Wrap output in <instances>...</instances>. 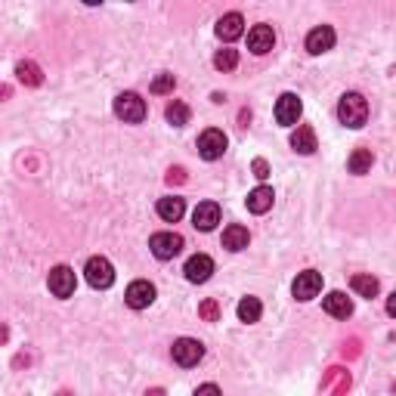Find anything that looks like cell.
I'll list each match as a JSON object with an SVG mask.
<instances>
[{
	"instance_id": "cell-1",
	"label": "cell",
	"mask_w": 396,
	"mask_h": 396,
	"mask_svg": "<svg viewBox=\"0 0 396 396\" xmlns=\"http://www.w3.org/2000/svg\"><path fill=\"white\" fill-rule=\"evenodd\" d=\"M338 118H340L344 127L359 130L362 124L369 121V103H366V96H362V93H344V96H340V103H338Z\"/></svg>"
},
{
	"instance_id": "cell-2",
	"label": "cell",
	"mask_w": 396,
	"mask_h": 396,
	"mask_svg": "<svg viewBox=\"0 0 396 396\" xmlns=\"http://www.w3.org/2000/svg\"><path fill=\"white\" fill-rule=\"evenodd\" d=\"M115 115L124 121V124H139L146 118V103L139 93H118L115 96Z\"/></svg>"
},
{
	"instance_id": "cell-3",
	"label": "cell",
	"mask_w": 396,
	"mask_h": 396,
	"mask_svg": "<svg viewBox=\"0 0 396 396\" xmlns=\"http://www.w3.org/2000/svg\"><path fill=\"white\" fill-rule=\"evenodd\" d=\"M170 356H174L177 366L192 369V366H198L201 356H205V344L196 338H180V340H174V347H170Z\"/></svg>"
},
{
	"instance_id": "cell-4",
	"label": "cell",
	"mask_w": 396,
	"mask_h": 396,
	"mask_svg": "<svg viewBox=\"0 0 396 396\" xmlns=\"http://www.w3.org/2000/svg\"><path fill=\"white\" fill-rule=\"evenodd\" d=\"M149 248L158 260H174L183 251V236L180 232H155L149 238Z\"/></svg>"
},
{
	"instance_id": "cell-5",
	"label": "cell",
	"mask_w": 396,
	"mask_h": 396,
	"mask_svg": "<svg viewBox=\"0 0 396 396\" xmlns=\"http://www.w3.org/2000/svg\"><path fill=\"white\" fill-rule=\"evenodd\" d=\"M226 146H229L226 134H223V130H217V127L205 130V134L198 136V155H201L205 161H217V158H223Z\"/></svg>"
},
{
	"instance_id": "cell-6",
	"label": "cell",
	"mask_w": 396,
	"mask_h": 396,
	"mask_svg": "<svg viewBox=\"0 0 396 396\" xmlns=\"http://www.w3.org/2000/svg\"><path fill=\"white\" fill-rule=\"evenodd\" d=\"M84 276H87V282L93 285V288H112L115 267L106 257H90L87 267H84Z\"/></svg>"
},
{
	"instance_id": "cell-7",
	"label": "cell",
	"mask_w": 396,
	"mask_h": 396,
	"mask_svg": "<svg viewBox=\"0 0 396 396\" xmlns=\"http://www.w3.org/2000/svg\"><path fill=\"white\" fill-rule=\"evenodd\" d=\"M46 285H50V291L56 294V298H72L75 294V285H77V279H75V269L72 267H65V263H62V267H53L50 269V279H46Z\"/></svg>"
},
{
	"instance_id": "cell-8",
	"label": "cell",
	"mask_w": 396,
	"mask_h": 396,
	"mask_svg": "<svg viewBox=\"0 0 396 396\" xmlns=\"http://www.w3.org/2000/svg\"><path fill=\"white\" fill-rule=\"evenodd\" d=\"M124 300H127L130 309H146L155 304V285L149 279H136V282L127 285V294H124Z\"/></svg>"
},
{
	"instance_id": "cell-9",
	"label": "cell",
	"mask_w": 396,
	"mask_h": 396,
	"mask_svg": "<svg viewBox=\"0 0 396 396\" xmlns=\"http://www.w3.org/2000/svg\"><path fill=\"white\" fill-rule=\"evenodd\" d=\"M300 112H304V106H300V96L298 93H282L276 103V121L282 124V127H294V124L300 121Z\"/></svg>"
},
{
	"instance_id": "cell-10",
	"label": "cell",
	"mask_w": 396,
	"mask_h": 396,
	"mask_svg": "<svg viewBox=\"0 0 396 396\" xmlns=\"http://www.w3.org/2000/svg\"><path fill=\"white\" fill-rule=\"evenodd\" d=\"M291 291H294V298L298 300H313L316 294L322 291V273H316V269H304V273H298Z\"/></svg>"
},
{
	"instance_id": "cell-11",
	"label": "cell",
	"mask_w": 396,
	"mask_h": 396,
	"mask_svg": "<svg viewBox=\"0 0 396 396\" xmlns=\"http://www.w3.org/2000/svg\"><path fill=\"white\" fill-rule=\"evenodd\" d=\"M331 46H335V28L331 25H319L307 34V53L309 56H322V53H328Z\"/></svg>"
},
{
	"instance_id": "cell-12",
	"label": "cell",
	"mask_w": 396,
	"mask_h": 396,
	"mask_svg": "<svg viewBox=\"0 0 396 396\" xmlns=\"http://www.w3.org/2000/svg\"><path fill=\"white\" fill-rule=\"evenodd\" d=\"M217 223H220V205L217 201H201L196 211H192V226L201 232H211Z\"/></svg>"
},
{
	"instance_id": "cell-13",
	"label": "cell",
	"mask_w": 396,
	"mask_h": 396,
	"mask_svg": "<svg viewBox=\"0 0 396 396\" xmlns=\"http://www.w3.org/2000/svg\"><path fill=\"white\" fill-rule=\"evenodd\" d=\"M276 46V34L269 25H254L248 31V50L254 53V56H263V53H269Z\"/></svg>"
},
{
	"instance_id": "cell-14",
	"label": "cell",
	"mask_w": 396,
	"mask_h": 396,
	"mask_svg": "<svg viewBox=\"0 0 396 396\" xmlns=\"http://www.w3.org/2000/svg\"><path fill=\"white\" fill-rule=\"evenodd\" d=\"M183 273H186V279H189V282L201 285V282H207V279H211V273H214V260L207 257V254H196V257L186 260Z\"/></svg>"
},
{
	"instance_id": "cell-15",
	"label": "cell",
	"mask_w": 396,
	"mask_h": 396,
	"mask_svg": "<svg viewBox=\"0 0 396 396\" xmlns=\"http://www.w3.org/2000/svg\"><path fill=\"white\" fill-rule=\"evenodd\" d=\"M245 34V19H242V13H226V15H220V22H217V37L220 41H238V37Z\"/></svg>"
},
{
	"instance_id": "cell-16",
	"label": "cell",
	"mask_w": 396,
	"mask_h": 396,
	"mask_svg": "<svg viewBox=\"0 0 396 396\" xmlns=\"http://www.w3.org/2000/svg\"><path fill=\"white\" fill-rule=\"evenodd\" d=\"M322 309L328 316H335V319H347V316L353 313V300L347 298L344 291H331L322 298Z\"/></svg>"
},
{
	"instance_id": "cell-17",
	"label": "cell",
	"mask_w": 396,
	"mask_h": 396,
	"mask_svg": "<svg viewBox=\"0 0 396 396\" xmlns=\"http://www.w3.org/2000/svg\"><path fill=\"white\" fill-rule=\"evenodd\" d=\"M273 189H269V186H257V189H251V192H248V201H245V205H248V211H251V214H267L269 211V207H273Z\"/></svg>"
},
{
	"instance_id": "cell-18",
	"label": "cell",
	"mask_w": 396,
	"mask_h": 396,
	"mask_svg": "<svg viewBox=\"0 0 396 396\" xmlns=\"http://www.w3.org/2000/svg\"><path fill=\"white\" fill-rule=\"evenodd\" d=\"M248 242H251V232L245 226H238V223L223 229V248H226V251H245Z\"/></svg>"
},
{
	"instance_id": "cell-19",
	"label": "cell",
	"mask_w": 396,
	"mask_h": 396,
	"mask_svg": "<svg viewBox=\"0 0 396 396\" xmlns=\"http://www.w3.org/2000/svg\"><path fill=\"white\" fill-rule=\"evenodd\" d=\"M291 149L300 152V155H313L316 152V134H313V127L298 124V130L291 134Z\"/></svg>"
},
{
	"instance_id": "cell-20",
	"label": "cell",
	"mask_w": 396,
	"mask_h": 396,
	"mask_svg": "<svg viewBox=\"0 0 396 396\" xmlns=\"http://www.w3.org/2000/svg\"><path fill=\"white\" fill-rule=\"evenodd\" d=\"M183 214H186V201H183V198H177V196L158 198V217H161L165 223H177Z\"/></svg>"
},
{
	"instance_id": "cell-21",
	"label": "cell",
	"mask_w": 396,
	"mask_h": 396,
	"mask_svg": "<svg viewBox=\"0 0 396 396\" xmlns=\"http://www.w3.org/2000/svg\"><path fill=\"white\" fill-rule=\"evenodd\" d=\"M15 77H19L25 87H41L44 84L41 68H37V62H31V59H22L19 65H15Z\"/></svg>"
},
{
	"instance_id": "cell-22",
	"label": "cell",
	"mask_w": 396,
	"mask_h": 396,
	"mask_svg": "<svg viewBox=\"0 0 396 396\" xmlns=\"http://www.w3.org/2000/svg\"><path fill=\"white\" fill-rule=\"evenodd\" d=\"M350 285H353V291L359 294V298H378V291H381V285H378V279L375 276H369V273H356L350 279Z\"/></svg>"
},
{
	"instance_id": "cell-23",
	"label": "cell",
	"mask_w": 396,
	"mask_h": 396,
	"mask_svg": "<svg viewBox=\"0 0 396 396\" xmlns=\"http://www.w3.org/2000/svg\"><path fill=\"white\" fill-rule=\"evenodd\" d=\"M371 165H375V155H371V149H356L350 158H347V167H350V174H369Z\"/></svg>"
},
{
	"instance_id": "cell-24",
	"label": "cell",
	"mask_w": 396,
	"mask_h": 396,
	"mask_svg": "<svg viewBox=\"0 0 396 396\" xmlns=\"http://www.w3.org/2000/svg\"><path fill=\"white\" fill-rule=\"evenodd\" d=\"M236 313H238V319H242V322L251 325V322H257V319H260L263 304H260L257 298H242V300H238V307H236Z\"/></svg>"
},
{
	"instance_id": "cell-25",
	"label": "cell",
	"mask_w": 396,
	"mask_h": 396,
	"mask_svg": "<svg viewBox=\"0 0 396 396\" xmlns=\"http://www.w3.org/2000/svg\"><path fill=\"white\" fill-rule=\"evenodd\" d=\"M165 118H167V124H174V127H186L189 118H192V112H189V106H186V103H177V99H174V103L167 106Z\"/></svg>"
},
{
	"instance_id": "cell-26",
	"label": "cell",
	"mask_w": 396,
	"mask_h": 396,
	"mask_svg": "<svg viewBox=\"0 0 396 396\" xmlns=\"http://www.w3.org/2000/svg\"><path fill=\"white\" fill-rule=\"evenodd\" d=\"M214 65L220 68V72H232V68L238 65V53L236 50H217V56H214Z\"/></svg>"
},
{
	"instance_id": "cell-27",
	"label": "cell",
	"mask_w": 396,
	"mask_h": 396,
	"mask_svg": "<svg viewBox=\"0 0 396 396\" xmlns=\"http://www.w3.org/2000/svg\"><path fill=\"white\" fill-rule=\"evenodd\" d=\"M198 316L205 322H217L220 319V304H217L214 298H207V300H201V307H198Z\"/></svg>"
},
{
	"instance_id": "cell-28",
	"label": "cell",
	"mask_w": 396,
	"mask_h": 396,
	"mask_svg": "<svg viewBox=\"0 0 396 396\" xmlns=\"http://www.w3.org/2000/svg\"><path fill=\"white\" fill-rule=\"evenodd\" d=\"M174 84H177V77L174 75H158V77H155V81H152V93H158V96H161V93H170V90H174Z\"/></svg>"
},
{
	"instance_id": "cell-29",
	"label": "cell",
	"mask_w": 396,
	"mask_h": 396,
	"mask_svg": "<svg viewBox=\"0 0 396 396\" xmlns=\"http://www.w3.org/2000/svg\"><path fill=\"white\" fill-rule=\"evenodd\" d=\"M254 177H257V180H267L269 177V165L263 158H254Z\"/></svg>"
},
{
	"instance_id": "cell-30",
	"label": "cell",
	"mask_w": 396,
	"mask_h": 396,
	"mask_svg": "<svg viewBox=\"0 0 396 396\" xmlns=\"http://www.w3.org/2000/svg\"><path fill=\"white\" fill-rule=\"evenodd\" d=\"M192 396H223V393H220V387H217V384H201Z\"/></svg>"
},
{
	"instance_id": "cell-31",
	"label": "cell",
	"mask_w": 396,
	"mask_h": 396,
	"mask_svg": "<svg viewBox=\"0 0 396 396\" xmlns=\"http://www.w3.org/2000/svg\"><path fill=\"white\" fill-rule=\"evenodd\" d=\"M183 180H186V170H183V167H170V170H167V183H170V186H174V183H183Z\"/></svg>"
},
{
	"instance_id": "cell-32",
	"label": "cell",
	"mask_w": 396,
	"mask_h": 396,
	"mask_svg": "<svg viewBox=\"0 0 396 396\" xmlns=\"http://www.w3.org/2000/svg\"><path fill=\"white\" fill-rule=\"evenodd\" d=\"M6 340H10V328H6V325L0 322V344H6Z\"/></svg>"
},
{
	"instance_id": "cell-33",
	"label": "cell",
	"mask_w": 396,
	"mask_h": 396,
	"mask_svg": "<svg viewBox=\"0 0 396 396\" xmlns=\"http://www.w3.org/2000/svg\"><path fill=\"white\" fill-rule=\"evenodd\" d=\"M387 313L396 316V294H390V300H387Z\"/></svg>"
},
{
	"instance_id": "cell-34",
	"label": "cell",
	"mask_w": 396,
	"mask_h": 396,
	"mask_svg": "<svg viewBox=\"0 0 396 396\" xmlns=\"http://www.w3.org/2000/svg\"><path fill=\"white\" fill-rule=\"evenodd\" d=\"M146 396H165V390H161V387H155V390H149Z\"/></svg>"
},
{
	"instance_id": "cell-35",
	"label": "cell",
	"mask_w": 396,
	"mask_h": 396,
	"mask_svg": "<svg viewBox=\"0 0 396 396\" xmlns=\"http://www.w3.org/2000/svg\"><path fill=\"white\" fill-rule=\"evenodd\" d=\"M0 96H10V90H6V87H0Z\"/></svg>"
}]
</instances>
